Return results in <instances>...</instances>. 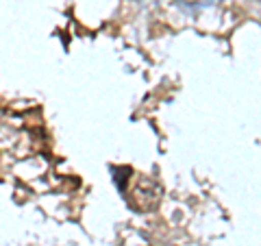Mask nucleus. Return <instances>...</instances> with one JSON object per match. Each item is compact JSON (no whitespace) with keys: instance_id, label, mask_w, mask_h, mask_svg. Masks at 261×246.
Instances as JSON below:
<instances>
[{"instance_id":"f257e3e1","label":"nucleus","mask_w":261,"mask_h":246,"mask_svg":"<svg viewBox=\"0 0 261 246\" xmlns=\"http://www.w3.org/2000/svg\"><path fill=\"white\" fill-rule=\"evenodd\" d=\"M130 203L137 211H152L161 203V185L150 177H142L130 192Z\"/></svg>"}]
</instances>
